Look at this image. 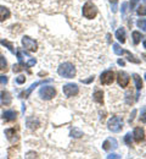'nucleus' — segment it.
Listing matches in <instances>:
<instances>
[{
  "label": "nucleus",
  "instance_id": "obj_13",
  "mask_svg": "<svg viewBox=\"0 0 146 159\" xmlns=\"http://www.w3.org/2000/svg\"><path fill=\"white\" fill-rule=\"evenodd\" d=\"M11 96H10V93L9 92H1V94H0V103L1 104H4V105H10L11 104Z\"/></svg>",
  "mask_w": 146,
  "mask_h": 159
},
{
  "label": "nucleus",
  "instance_id": "obj_30",
  "mask_svg": "<svg viewBox=\"0 0 146 159\" xmlns=\"http://www.w3.org/2000/svg\"><path fill=\"white\" fill-rule=\"evenodd\" d=\"M7 77L6 76H0V84H6L7 83Z\"/></svg>",
  "mask_w": 146,
  "mask_h": 159
},
{
  "label": "nucleus",
  "instance_id": "obj_40",
  "mask_svg": "<svg viewBox=\"0 0 146 159\" xmlns=\"http://www.w3.org/2000/svg\"><path fill=\"white\" fill-rule=\"evenodd\" d=\"M145 80H146V74H145Z\"/></svg>",
  "mask_w": 146,
  "mask_h": 159
},
{
  "label": "nucleus",
  "instance_id": "obj_29",
  "mask_svg": "<svg viewBox=\"0 0 146 159\" xmlns=\"http://www.w3.org/2000/svg\"><path fill=\"white\" fill-rule=\"evenodd\" d=\"M26 82V77L24 76H19L17 79H16V83H19V84H22V83H24Z\"/></svg>",
  "mask_w": 146,
  "mask_h": 159
},
{
  "label": "nucleus",
  "instance_id": "obj_16",
  "mask_svg": "<svg viewBox=\"0 0 146 159\" xmlns=\"http://www.w3.org/2000/svg\"><path fill=\"white\" fill-rule=\"evenodd\" d=\"M93 97H94V100H95L96 103H99V104H102V103H104V93H102V91L95 89Z\"/></svg>",
  "mask_w": 146,
  "mask_h": 159
},
{
  "label": "nucleus",
  "instance_id": "obj_19",
  "mask_svg": "<svg viewBox=\"0 0 146 159\" xmlns=\"http://www.w3.org/2000/svg\"><path fill=\"white\" fill-rule=\"evenodd\" d=\"M133 79H134V82H135V87L138 91H140L143 88V81H141V77L138 75V74H134L133 75Z\"/></svg>",
  "mask_w": 146,
  "mask_h": 159
},
{
  "label": "nucleus",
  "instance_id": "obj_21",
  "mask_svg": "<svg viewBox=\"0 0 146 159\" xmlns=\"http://www.w3.org/2000/svg\"><path fill=\"white\" fill-rule=\"evenodd\" d=\"M0 44H2V45H5V47H7V49H9L11 53H15V49H14V45H12V43H11V42L5 40V39H0Z\"/></svg>",
  "mask_w": 146,
  "mask_h": 159
},
{
  "label": "nucleus",
  "instance_id": "obj_7",
  "mask_svg": "<svg viewBox=\"0 0 146 159\" xmlns=\"http://www.w3.org/2000/svg\"><path fill=\"white\" fill-rule=\"evenodd\" d=\"M101 83L102 84H111L113 81H115V74H113V71H111V70H107V71H104L102 74H101Z\"/></svg>",
  "mask_w": 146,
  "mask_h": 159
},
{
  "label": "nucleus",
  "instance_id": "obj_31",
  "mask_svg": "<svg viewBox=\"0 0 146 159\" xmlns=\"http://www.w3.org/2000/svg\"><path fill=\"white\" fill-rule=\"evenodd\" d=\"M127 6H128V2H123V4H122V15H124V14H125Z\"/></svg>",
  "mask_w": 146,
  "mask_h": 159
},
{
  "label": "nucleus",
  "instance_id": "obj_18",
  "mask_svg": "<svg viewBox=\"0 0 146 159\" xmlns=\"http://www.w3.org/2000/svg\"><path fill=\"white\" fill-rule=\"evenodd\" d=\"M116 38L119 40V42L124 43V42H125V31H124V28H119V30H117V31H116Z\"/></svg>",
  "mask_w": 146,
  "mask_h": 159
},
{
  "label": "nucleus",
  "instance_id": "obj_6",
  "mask_svg": "<svg viewBox=\"0 0 146 159\" xmlns=\"http://www.w3.org/2000/svg\"><path fill=\"white\" fill-rule=\"evenodd\" d=\"M22 45L24 47V49H27L29 52H37V49H38V43L27 36H24L22 38Z\"/></svg>",
  "mask_w": 146,
  "mask_h": 159
},
{
  "label": "nucleus",
  "instance_id": "obj_35",
  "mask_svg": "<svg viewBox=\"0 0 146 159\" xmlns=\"http://www.w3.org/2000/svg\"><path fill=\"white\" fill-rule=\"evenodd\" d=\"M140 119H141V121H143V122H145V124H146V113H144V114L141 115V118H140Z\"/></svg>",
  "mask_w": 146,
  "mask_h": 159
},
{
  "label": "nucleus",
  "instance_id": "obj_28",
  "mask_svg": "<svg viewBox=\"0 0 146 159\" xmlns=\"http://www.w3.org/2000/svg\"><path fill=\"white\" fill-rule=\"evenodd\" d=\"M124 142L127 144H131V134H127V135H125Z\"/></svg>",
  "mask_w": 146,
  "mask_h": 159
},
{
  "label": "nucleus",
  "instance_id": "obj_9",
  "mask_svg": "<svg viewBox=\"0 0 146 159\" xmlns=\"http://www.w3.org/2000/svg\"><path fill=\"white\" fill-rule=\"evenodd\" d=\"M45 82H51V80H46V81H37V82H34L33 84H31V87H29L28 89H26L23 93L20 94V97H21V98H28V96L34 91V88H35L37 86H39V84H42V83L44 84Z\"/></svg>",
  "mask_w": 146,
  "mask_h": 159
},
{
  "label": "nucleus",
  "instance_id": "obj_8",
  "mask_svg": "<svg viewBox=\"0 0 146 159\" xmlns=\"http://www.w3.org/2000/svg\"><path fill=\"white\" fill-rule=\"evenodd\" d=\"M117 82H118V84L121 87L125 88L128 86V83H129V76L125 74L124 71H118L117 72Z\"/></svg>",
  "mask_w": 146,
  "mask_h": 159
},
{
  "label": "nucleus",
  "instance_id": "obj_17",
  "mask_svg": "<svg viewBox=\"0 0 146 159\" xmlns=\"http://www.w3.org/2000/svg\"><path fill=\"white\" fill-rule=\"evenodd\" d=\"M5 135H6V137L10 139L11 142H15V141H17V137H16V131H15V129H7V130H5Z\"/></svg>",
  "mask_w": 146,
  "mask_h": 159
},
{
  "label": "nucleus",
  "instance_id": "obj_14",
  "mask_svg": "<svg viewBox=\"0 0 146 159\" xmlns=\"http://www.w3.org/2000/svg\"><path fill=\"white\" fill-rule=\"evenodd\" d=\"M26 122H27L28 129H31V130H35L39 126V120L35 119V118H27Z\"/></svg>",
  "mask_w": 146,
  "mask_h": 159
},
{
  "label": "nucleus",
  "instance_id": "obj_10",
  "mask_svg": "<svg viewBox=\"0 0 146 159\" xmlns=\"http://www.w3.org/2000/svg\"><path fill=\"white\" fill-rule=\"evenodd\" d=\"M133 136H134V139H135L136 142L144 141V139H145V131H144V129H141V127H135V129H134V132H133Z\"/></svg>",
  "mask_w": 146,
  "mask_h": 159
},
{
  "label": "nucleus",
  "instance_id": "obj_22",
  "mask_svg": "<svg viewBox=\"0 0 146 159\" xmlns=\"http://www.w3.org/2000/svg\"><path fill=\"white\" fill-rule=\"evenodd\" d=\"M113 52H115L117 55H123V54H124V50H123V49L121 48V45L117 44V43L113 44Z\"/></svg>",
  "mask_w": 146,
  "mask_h": 159
},
{
  "label": "nucleus",
  "instance_id": "obj_15",
  "mask_svg": "<svg viewBox=\"0 0 146 159\" xmlns=\"http://www.w3.org/2000/svg\"><path fill=\"white\" fill-rule=\"evenodd\" d=\"M10 15L11 14H10V10L9 9H6L5 6H0V22L7 20L10 17Z\"/></svg>",
  "mask_w": 146,
  "mask_h": 159
},
{
  "label": "nucleus",
  "instance_id": "obj_20",
  "mask_svg": "<svg viewBox=\"0 0 146 159\" xmlns=\"http://www.w3.org/2000/svg\"><path fill=\"white\" fill-rule=\"evenodd\" d=\"M131 37H133V42H134V44H139L140 43V40H141V33L140 32H138V31H134L133 33H131Z\"/></svg>",
  "mask_w": 146,
  "mask_h": 159
},
{
  "label": "nucleus",
  "instance_id": "obj_4",
  "mask_svg": "<svg viewBox=\"0 0 146 159\" xmlns=\"http://www.w3.org/2000/svg\"><path fill=\"white\" fill-rule=\"evenodd\" d=\"M55 94H56V89L52 86H44V87L40 88V91H39L40 98L45 100L52 99L55 97Z\"/></svg>",
  "mask_w": 146,
  "mask_h": 159
},
{
  "label": "nucleus",
  "instance_id": "obj_25",
  "mask_svg": "<svg viewBox=\"0 0 146 159\" xmlns=\"http://www.w3.org/2000/svg\"><path fill=\"white\" fill-rule=\"evenodd\" d=\"M7 66V61L4 57H0V70H5Z\"/></svg>",
  "mask_w": 146,
  "mask_h": 159
},
{
  "label": "nucleus",
  "instance_id": "obj_26",
  "mask_svg": "<svg viewBox=\"0 0 146 159\" xmlns=\"http://www.w3.org/2000/svg\"><path fill=\"white\" fill-rule=\"evenodd\" d=\"M136 12H138V15H140V16H146V7L145 6H139L138 10H136Z\"/></svg>",
  "mask_w": 146,
  "mask_h": 159
},
{
  "label": "nucleus",
  "instance_id": "obj_39",
  "mask_svg": "<svg viewBox=\"0 0 146 159\" xmlns=\"http://www.w3.org/2000/svg\"><path fill=\"white\" fill-rule=\"evenodd\" d=\"M144 2H145V4H146V0H144Z\"/></svg>",
  "mask_w": 146,
  "mask_h": 159
},
{
  "label": "nucleus",
  "instance_id": "obj_27",
  "mask_svg": "<svg viewBox=\"0 0 146 159\" xmlns=\"http://www.w3.org/2000/svg\"><path fill=\"white\" fill-rule=\"evenodd\" d=\"M136 25H138V27H140L141 30L146 31V21H144V20L138 21V22H136Z\"/></svg>",
  "mask_w": 146,
  "mask_h": 159
},
{
  "label": "nucleus",
  "instance_id": "obj_38",
  "mask_svg": "<svg viewBox=\"0 0 146 159\" xmlns=\"http://www.w3.org/2000/svg\"><path fill=\"white\" fill-rule=\"evenodd\" d=\"M144 48H145V49H146V39L144 40Z\"/></svg>",
  "mask_w": 146,
  "mask_h": 159
},
{
  "label": "nucleus",
  "instance_id": "obj_36",
  "mask_svg": "<svg viewBox=\"0 0 146 159\" xmlns=\"http://www.w3.org/2000/svg\"><path fill=\"white\" fill-rule=\"evenodd\" d=\"M135 113H136V110H133V114H131V116H130V122L133 121V119H134V115H135Z\"/></svg>",
  "mask_w": 146,
  "mask_h": 159
},
{
  "label": "nucleus",
  "instance_id": "obj_23",
  "mask_svg": "<svg viewBox=\"0 0 146 159\" xmlns=\"http://www.w3.org/2000/svg\"><path fill=\"white\" fill-rule=\"evenodd\" d=\"M71 136H72V137H76V139H79V137L83 136V132H82L81 130H78V129H73V130L71 131Z\"/></svg>",
  "mask_w": 146,
  "mask_h": 159
},
{
  "label": "nucleus",
  "instance_id": "obj_24",
  "mask_svg": "<svg viewBox=\"0 0 146 159\" xmlns=\"http://www.w3.org/2000/svg\"><path fill=\"white\" fill-rule=\"evenodd\" d=\"M124 54L127 55V57H128V60H129V61H131V62H135V64H139V62H140V61H139L138 59H135V58H134V55H133V54H130L128 50H124Z\"/></svg>",
  "mask_w": 146,
  "mask_h": 159
},
{
  "label": "nucleus",
  "instance_id": "obj_12",
  "mask_svg": "<svg viewBox=\"0 0 146 159\" xmlns=\"http://www.w3.org/2000/svg\"><path fill=\"white\" fill-rule=\"evenodd\" d=\"M17 118V113L15 110H6L2 113V119L5 121H15Z\"/></svg>",
  "mask_w": 146,
  "mask_h": 159
},
{
  "label": "nucleus",
  "instance_id": "obj_34",
  "mask_svg": "<svg viewBox=\"0 0 146 159\" xmlns=\"http://www.w3.org/2000/svg\"><path fill=\"white\" fill-rule=\"evenodd\" d=\"M91 81H94V76H93V77H90V79H88V80H84L83 82L84 83H90Z\"/></svg>",
  "mask_w": 146,
  "mask_h": 159
},
{
  "label": "nucleus",
  "instance_id": "obj_11",
  "mask_svg": "<svg viewBox=\"0 0 146 159\" xmlns=\"http://www.w3.org/2000/svg\"><path fill=\"white\" fill-rule=\"evenodd\" d=\"M118 147V144H117V141L115 139H106L104 142V144H102V148H104L105 151H110V149H116Z\"/></svg>",
  "mask_w": 146,
  "mask_h": 159
},
{
  "label": "nucleus",
  "instance_id": "obj_5",
  "mask_svg": "<svg viewBox=\"0 0 146 159\" xmlns=\"http://www.w3.org/2000/svg\"><path fill=\"white\" fill-rule=\"evenodd\" d=\"M62 91L63 94L66 97H73V96L78 94L79 88H78V86L76 83H67V84H65L62 87Z\"/></svg>",
  "mask_w": 146,
  "mask_h": 159
},
{
  "label": "nucleus",
  "instance_id": "obj_2",
  "mask_svg": "<svg viewBox=\"0 0 146 159\" xmlns=\"http://www.w3.org/2000/svg\"><path fill=\"white\" fill-rule=\"evenodd\" d=\"M107 126H108V130L112 131V132H119L123 127V120L119 116H112L111 119L108 120L107 122Z\"/></svg>",
  "mask_w": 146,
  "mask_h": 159
},
{
  "label": "nucleus",
  "instance_id": "obj_33",
  "mask_svg": "<svg viewBox=\"0 0 146 159\" xmlns=\"http://www.w3.org/2000/svg\"><path fill=\"white\" fill-rule=\"evenodd\" d=\"M138 1H139V0H133V1H131V2H130V7H131V9H134V7H135V5H136V2H138Z\"/></svg>",
  "mask_w": 146,
  "mask_h": 159
},
{
  "label": "nucleus",
  "instance_id": "obj_3",
  "mask_svg": "<svg viewBox=\"0 0 146 159\" xmlns=\"http://www.w3.org/2000/svg\"><path fill=\"white\" fill-rule=\"evenodd\" d=\"M96 15H98V9H96V6H95L93 2H90V1L85 2L83 6L84 17H86V19H94Z\"/></svg>",
  "mask_w": 146,
  "mask_h": 159
},
{
  "label": "nucleus",
  "instance_id": "obj_1",
  "mask_svg": "<svg viewBox=\"0 0 146 159\" xmlns=\"http://www.w3.org/2000/svg\"><path fill=\"white\" fill-rule=\"evenodd\" d=\"M57 72L60 76H62L65 79H72L76 75V67L71 62H63L57 69Z\"/></svg>",
  "mask_w": 146,
  "mask_h": 159
},
{
  "label": "nucleus",
  "instance_id": "obj_37",
  "mask_svg": "<svg viewBox=\"0 0 146 159\" xmlns=\"http://www.w3.org/2000/svg\"><path fill=\"white\" fill-rule=\"evenodd\" d=\"M118 64H119V65H122V66H123V65H124V61H123V60H118Z\"/></svg>",
  "mask_w": 146,
  "mask_h": 159
},
{
  "label": "nucleus",
  "instance_id": "obj_32",
  "mask_svg": "<svg viewBox=\"0 0 146 159\" xmlns=\"http://www.w3.org/2000/svg\"><path fill=\"white\" fill-rule=\"evenodd\" d=\"M107 158H108V159H111V158H121V157H119L118 154H113V153H112V154H110V156H107Z\"/></svg>",
  "mask_w": 146,
  "mask_h": 159
}]
</instances>
